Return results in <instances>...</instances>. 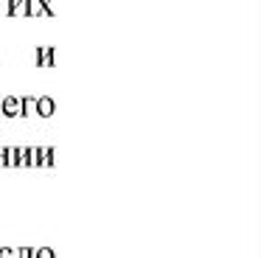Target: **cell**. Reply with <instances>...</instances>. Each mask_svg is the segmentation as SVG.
Wrapping results in <instances>:
<instances>
[{
  "instance_id": "cell-1",
  "label": "cell",
  "mask_w": 261,
  "mask_h": 258,
  "mask_svg": "<svg viewBox=\"0 0 261 258\" xmlns=\"http://www.w3.org/2000/svg\"><path fill=\"white\" fill-rule=\"evenodd\" d=\"M0 115L23 118V101H20L17 95H6V98H0Z\"/></svg>"
},
{
  "instance_id": "cell-2",
  "label": "cell",
  "mask_w": 261,
  "mask_h": 258,
  "mask_svg": "<svg viewBox=\"0 0 261 258\" xmlns=\"http://www.w3.org/2000/svg\"><path fill=\"white\" fill-rule=\"evenodd\" d=\"M54 112H57V101H54L51 95H40V98H37V115H40V118H51Z\"/></svg>"
},
{
  "instance_id": "cell-3",
  "label": "cell",
  "mask_w": 261,
  "mask_h": 258,
  "mask_svg": "<svg viewBox=\"0 0 261 258\" xmlns=\"http://www.w3.org/2000/svg\"><path fill=\"white\" fill-rule=\"evenodd\" d=\"M54 56H57V54H54L51 45H42V48H37V56H34V59H37V67H54V62H57Z\"/></svg>"
},
{
  "instance_id": "cell-4",
  "label": "cell",
  "mask_w": 261,
  "mask_h": 258,
  "mask_svg": "<svg viewBox=\"0 0 261 258\" xmlns=\"http://www.w3.org/2000/svg\"><path fill=\"white\" fill-rule=\"evenodd\" d=\"M9 17H25V0H6Z\"/></svg>"
},
{
  "instance_id": "cell-5",
  "label": "cell",
  "mask_w": 261,
  "mask_h": 258,
  "mask_svg": "<svg viewBox=\"0 0 261 258\" xmlns=\"http://www.w3.org/2000/svg\"><path fill=\"white\" fill-rule=\"evenodd\" d=\"M20 101H23V118L37 115V95H25V98H20Z\"/></svg>"
},
{
  "instance_id": "cell-6",
  "label": "cell",
  "mask_w": 261,
  "mask_h": 258,
  "mask_svg": "<svg viewBox=\"0 0 261 258\" xmlns=\"http://www.w3.org/2000/svg\"><path fill=\"white\" fill-rule=\"evenodd\" d=\"M54 154H57L54 149L42 146V149H40V166H51V163H54Z\"/></svg>"
},
{
  "instance_id": "cell-7",
  "label": "cell",
  "mask_w": 261,
  "mask_h": 258,
  "mask_svg": "<svg viewBox=\"0 0 261 258\" xmlns=\"http://www.w3.org/2000/svg\"><path fill=\"white\" fill-rule=\"evenodd\" d=\"M34 258H57V252H54L51 247H37V250H34Z\"/></svg>"
},
{
  "instance_id": "cell-8",
  "label": "cell",
  "mask_w": 261,
  "mask_h": 258,
  "mask_svg": "<svg viewBox=\"0 0 261 258\" xmlns=\"http://www.w3.org/2000/svg\"><path fill=\"white\" fill-rule=\"evenodd\" d=\"M20 247H0V258H17Z\"/></svg>"
},
{
  "instance_id": "cell-9",
  "label": "cell",
  "mask_w": 261,
  "mask_h": 258,
  "mask_svg": "<svg viewBox=\"0 0 261 258\" xmlns=\"http://www.w3.org/2000/svg\"><path fill=\"white\" fill-rule=\"evenodd\" d=\"M0 166H6V146H0Z\"/></svg>"
}]
</instances>
